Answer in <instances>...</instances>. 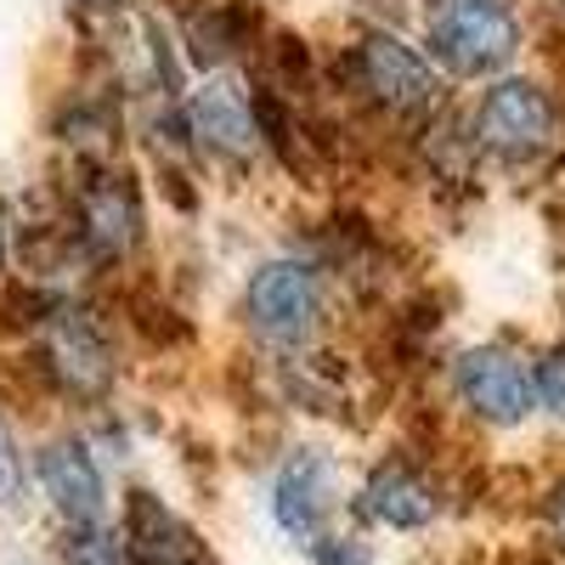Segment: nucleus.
<instances>
[{
  "instance_id": "nucleus-1",
  "label": "nucleus",
  "mask_w": 565,
  "mask_h": 565,
  "mask_svg": "<svg viewBox=\"0 0 565 565\" xmlns=\"http://www.w3.org/2000/svg\"><path fill=\"white\" fill-rule=\"evenodd\" d=\"M521 23L509 0H436L430 12V52L452 74H492L514 57Z\"/></svg>"
},
{
  "instance_id": "nucleus-2",
  "label": "nucleus",
  "mask_w": 565,
  "mask_h": 565,
  "mask_svg": "<svg viewBox=\"0 0 565 565\" xmlns=\"http://www.w3.org/2000/svg\"><path fill=\"white\" fill-rule=\"evenodd\" d=\"M481 148L509 159V164H532L554 148V103L526 79H503L487 90V103L476 114Z\"/></svg>"
},
{
  "instance_id": "nucleus-3",
  "label": "nucleus",
  "mask_w": 565,
  "mask_h": 565,
  "mask_svg": "<svg viewBox=\"0 0 565 565\" xmlns=\"http://www.w3.org/2000/svg\"><path fill=\"white\" fill-rule=\"evenodd\" d=\"M356 79L385 114H402V119H418V114H430L441 103L436 68L396 34H367L356 45Z\"/></svg>"
},
{
  "instance_id": "nucleus-4",
  "label": "nucleus",
  "mask_w": 565,
  "mask_h": 565,
  "mask_svg": "<svg viewBox=\"0 0 565 565\" xmlns=\"http://www.w3.org/2000/svg\"><path fill=\"white\" fill-rule=\"evenodd\" d=\"M452 385H458L463 407L487 424H521L537 407V373L514 351H498V345L463 351L452 367Z\"/></svg>"
},
{
  "instance_id": "nucleus-5",
  "label": "nucleus",
  "mask_w": 565,
  "mask_h": 565,
  "mask_svg": "<svg viewBox=\"0 0 565 565\" xmlns=\"http://www.w3.org/2000/svg\"><path fill=\"white\" fill-rule=\"evenodd\" d=\"M45 367L68 396H103L114 385V345L103 334V322L85 306H63L45 322Z\"/></svg>"
},
{
  "instance_id": "nucleus-6",
  "label": "nucleus",
  "mask_w": 565,
  "mask_h": 565,
  "mask_svg": "<svg viewBox=\"0 0 565 565\" xmlns=\"http://www.w3.org/2000/svg\"><path fill=\"white\" fill-rule=\"evenodd\" d=\"M249 328L271 345H300L317 322V277L300 260H271L249 277V295H244Z\"/></svg>"
},
{
  "instance_id": "nucleus-7",
  "label": "nucleus",
  "mask_w": 565,
  "mask_h": 565,
  "mask_svg": "<svg viewBox=\"0 0 565 565\" xmlns=\"http://www.w3.org/2000/svg\"><path fill=\"white\" fill-rule=\"evenodd\" d=\"M74 226L97 260H125L130 244L141 238V204H136L130 175H119V170L90 175L74 199Z\"/></svg>"
},
{
  "instance_id": "nucleus-8",
  "label": "nucleus",
  "mask_w": 565,
  "mask_h": 565,
  "mask_svg": "<svg viewBox=\"0 0 565 565\" xmlns=\"http://www.w3.org/2000/svg\"><path fill=\"white\" fill-rule=\"evenodd\" d=\"M186 125H193V136L204 141L210 153H221L232 164L255 159V148L266 141L255 103H244V90L232 79H204L193 90V103H186Z\"/></svg>"
},
{
  "instance_id": "nucleus-9",
  "label": "nucleus",
  "mask_w": 565,
  "mask_h": 565,
  "mask_svg": "<svg viewBox=\"0 0 565 565\" xmlns=\"http://www.w3.org/2000/svg\"><path fill=\"white\" fill-rule=\"evenodd\" d=\"M125 543H130L136 565H210V554L193 537V526H186L175 509H164L153 492H130Z\"/></svg>"
},
{
  "instance_id": "nucleus-10",
  "label": "nucleus",
  "mask_w": 565,
  "mask_h": 565,
  "mask_svg": "<svg viewBox=\"0 0 565 565\" xmlns=\"http://www.w3.org/2000/svg\"><path fill=\"white\" fill-rule=\"evenodd\" d=\"M40 487H45V498L57 503V514L68 526H97L103 476H97V463H90V452L79 441H52L40 452Z\"/></svg>"
},
{
  "instance_id": "nucleus-11",
  "label": "nucleus",
  "mask_w": 565,
  "mask_h": 565,
  "mask_svg": "<svg viewBox=\"0 0 565 565\" xmlns=\"http://www.w3.org/2000/svg\"><path fill=\"white\" fill-rule=\"evenodd\" d=\"M436 509H441L436 481L418 476L413 463H385V469H373L367 487H362V514H373V521H385V526H396V532L430 526Z\"/></svg>"
},
{
  "instance_id": "nucleus-12",
  "label": "nucleus",
  "mask_w": 565,
  "mask_h": 565,
  "mask_svg": "<svg viewBox=\"0 0 565 565\" xmlns=\"http://www.w3.org/2000/svg\"><path fill=\"white\" fill-rule=\"evenodd\" d=\"M328 503H334V463H328L322 452H295L289 463H282L277 476V526L295 532V537H317Z\"/></svg>"
},
{
  "instance_id": "nucleus-13",
  "label": "nucleus",
  "mask_w": 565,
  "mask_h": 565,
  "mask_svg": "<svg viewBox=\"0 0 565 565\" xmlns=\"http://www.w3.org/2000/svg\"><path fill=\"white\" fill-rule=\"evenodd\" d=\"M125 537L103 532V526H79L68 543H63V565H125Z\"/></svg>"
},
{
  "instance_id": "nucleus-14",
  "label": "nucleus",
  "mask_w": 565,
  "mask_h": 565,
  "mask_svg": "<svg viewBox=\"0 0 565 565\" xmlns=\"http://www.w3.org/2000/svg\"><path fill=\"white\" fill-rule=\"evenodd\" d=\"M537 402H548L565 418V351H548L537 362Z\"/></svg>"
},
{
  "instance_id": "nucleus-15",
  "label": "nucleus",
  "mask_w": 565,
  "mask_h": 565,
  "mask_svg": "<svg viewBox=\"0 0 565 565\" xmlns=\"http://www.w3.org/2000/svg\"><path fill=\"white\" fill-rule=\"evenodd\" d=\"M317 565H367V548L351 537H322L317 543Z\"/></svg>"
},
{
  "instance_id": "nucleus-16",
  "label": "nucleus",
  "mask_w": 565,
  "mask_h": 565,
  "mask_svg": "<svg viewBox=\"0 0 565 565\" xmlns=\"http://www.w3.org/2000/svg\"><path fill=\"white\" fill-rule=\"evenodd\" d=\"M18 492V447L7 436V424H0V503H7Z\"/></svg>"
},
{
  "instance_id": "nucleus-17",
  "label": "nucleus",
  "mask_w": 565,
  "mask_h": 565,
  "mask_svg": "<svg viewBox=\"0 0 565 565\" xmlns=\"http://www.w3.org/2000/svg\"><path fill=\"white\" fill-rule=\"evenodd\" d=\"M548 526H554V537L565 543V481L548 492Z\"/></svg>"
},
{
  "instance_id": "nucleus-18",
  "label": "nucleus",
  "mask_w": 565,
  "mask_h": 565,
  "mask_svg": "<svg viewBox=\"0 0 565 565\" xmlns=\"http://www.w3.org/2000/svg\"><path fill=\"white\" fill-rule=\"evenodd\" d=\"M85 7H97V12H114V7H125V0H85Z\"/></svg>"
},
{
  "instance_id": "nucleus-19",
  "label": "nucleus",
  "mask_w": 565,
  "mask_h": 565,
  "mask_svg": "<svg viewBox=\"0 0 565 565\" xmlns=\"http://www.w3.org/2000/svg\"><path fill=\"white\" fill-rule=\"evenodd\" d=\"M0 266H7V238H0Z\"/></svg>"
}]
</instances>
